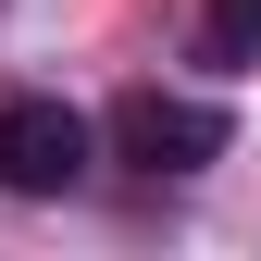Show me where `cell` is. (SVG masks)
Segmentation results:
<instances>
[{
	"instance_id": "6da1fadb",
	"label": "cell",
	"mask_w": 261,
	"mask_h": 261,
	"mask_svg": "<svg viewBox=\"0 0 261 261\" xmlns=\"http://www.w3.org/2000/svg\"><path fill=\"white\" fill-rule=\"evenodd\" d=\"M100 149L112 162H137V174H212L224 149H237V112L224 100H174V87H124V100L100 112Z\"/></svg>"
},
{
	"instance_id": "7a4b0ae2",
	"label": "cell",
	"mask_w": 261,
	"mask_h": 261,
	"mask_svg": "<svg viewBox=\"0 0 261 261\" xmlns=\"http://www.w3.org/2000/svg\"><path fill=\"white\" fill-rule=\"evenodd\" d=\"M87 162H100V124L75 100H38V87L0 100V187H13V199H62Z\"/></svg>"
},
{
	"instance_id": "3957f363",
	"label": "cell",
	"mask_w": 261,
	"mask_h": 261,
	"mask_svg": "<svg viewBox=\"0 0 261 261\" xmlns=\"http://www.w3.org/2000/svg\"><path fill=\"white\" fill-rule=\"evenodd\" d=\"M199 62H212V75H249V62H261V0H212V13H199Z\"/></svg>"
}]
</instances>
